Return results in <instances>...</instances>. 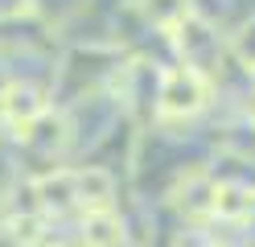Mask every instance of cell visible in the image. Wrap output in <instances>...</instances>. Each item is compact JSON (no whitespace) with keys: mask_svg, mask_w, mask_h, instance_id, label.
Masks as SVG:
<instances>
[{"mask_svg":"<svg viewBox=\"0 0 255 247\" xmlns=\"http://www.w3.org/2000/svg\"><path fill=\"white\" fill-rule=\"evenodd\" d=\"M202 103V82L194 70H173L165 78V107L169 111H194Z\"/></svg>","mask_w":255,"mask_h":247,"instance_id":"1","label":"cell"},{"mask_svg":"<svg viewBox=\"0 0 255 247\" xmlns=\"http://www.w3.org/2000/svg\"><path fill=\"white\" fill-rule=\"evenodd\" d=\"M144 12L156 25H173V21H181L189 12V0H156V4H144Z\"/></svg>","mask_w":255,"mask_h":247,"instance_id":"2","label":"cell"},{"mask_svg":"<svg viewBox=\"0 0 255 247\" xmlns=\"http://www.w3.org/2000/svg\"><path fill=\"white\" fill-rule=\"evenodd\" d=\"M181 247H210V243H206L202 235H194V231H185V235H181Z\"/></svg>","mask_w":255,"mask_h":247,"instance_id":"3","label":"cell"}]
</instances>
